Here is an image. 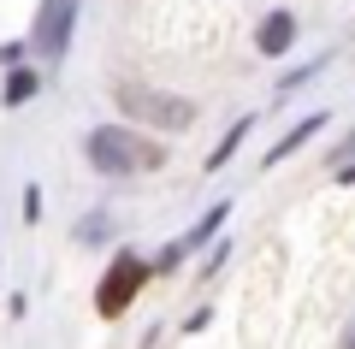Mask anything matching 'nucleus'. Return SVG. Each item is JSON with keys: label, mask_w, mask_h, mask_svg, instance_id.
<instances>
[{"label": "nucleus", "mask_w": 355, "mask_h": 349, "mask_svg": "<svg viewBox=\"0 0 355 349\" xmlns=\"http://www.w3.org/2000/svg\"><path fill=\"white\" fill-rule=\"evenodd\" d=\"M83 160L89 172L101 178H137V172H160L166 166V142L142 125H125V119H107L83 137Z\"/></svg>", "instance_id": "obj_1"}, {"label": "nucleus", "mask_w": 355, "mask_h": 349, "mask_svg": "<svg viewBox=\"0 0 355 349\" xmlns=\"http://www.w3.org/2000/svg\"><path fill=\"white\" fill-rule=\"evenodd\" d=\"M113 107H119L125 125H142V130H154V137H184V130H196V119H202V107H196L190 95L137 83V77H119L113 83Z\"/></svg>", "instance_id": "obj_2"}, {"label": "nucleus", "mask_w": 355, "mask_h": 349, "mask_svg": "<svg viewBox=\"0 0 355 349\" xmlns=\"http://www.w3.org/2000/svg\"><path fill=\"white\" fill-rule=\"evenodd\" d=\"M77 12H83V0H36V18H30V53H36V65H60L71 53Z\"/></svg>", "instance_id": "obj_3"}, {"label": "nucleus", "mask_w": 355, "mask_h": 349, "mask_svg": "<svg viewBox=\"0 0 355 349\" xmlns=\"http://www.w3.org/2000/svg\"><path fill=\"white\" fill-rule=\"evenodd\" d=\"M154 278V266L142 261V255H130V249H119L113 261H107V278H101V290H95V308L107 314V320H119V314L137 302V290Z\"/></svg>", "instance_id": "obj_4"}, {"label": "nucleus", "mask_w": 355, "mask_h": 349, "mask_svg": "<svg viewBox=\"0 0 355 349\" xmlns=\"http://www.w3.org/2000/svg\"><path fill=\"white\" fill-rule=\"evenodd\" d=\"M296 36H302V18H296L291 6H272V12L254 24V53H261V60H284V53L296 48Z\"/></svg>", "instance_id": "obj_5"}, {"label": "nucleus", "mask_w": 355, "mask_h": 349, "mask_svg": "<svg viewBox=\"0 0 355 349\" xmlns=\"http://www.w3.org/2000/svg\"><path fill=\"white\" fill-rule=\"evenodd\" d=\"M326 125H331V112H308V119H296V125H291V130H284L279 142H272V148L261 154V166H284V160H291L296 148H308V142H314V137H320Z\"/></svg>", "instance_id": "obj_6"}, {"label": "nucleus", "mask_w": 355, "mask_h": 349, "mask_svg": "<svg viewBox=\"0 0 355 349\" xmlns=\"http://www.w3.org/2000/svg\"><path fill=\"white\" fill-rule=\"evenodd\" d=\"M42 77H48V65H12L6 83H0V101H6V107H30V101L42 95Z\"/></svg>", "instance_id": "obj_7"}, {"label": "nucleus", "mask_w": 355, "mask_h": 349, "mask_svg": "<svg viewBox=\"0 0 355 349\" xmlns=\"http://www.w3.org/2000/svg\"><path fill=\"white\" fill-rule=\"evenodd\" d=\"M249 130H254V112H243V119H231V130H225V137L214 142V154H207V166H202V172H225V166L237 160V148L249 142Z\"/></svg>", "instance_id": "obj_8"}, {"label": "nucleus", "mask_w": 355, "mask_h": 349, "mask_svg": "<svg viewBox=\"0 0 355 349\" xmlns=\"http://www.w3.org/2000/svg\"><path fill=\"white\" fill-rule=\"evenodd\" d=\"M225 219H231V201H214V207H207L202 219H196L190 231H184V243H190V255H202L207 243H214L219 231H225Z\"/></svg>", "instance_id": "obj_9"}, {"label": "nucleus", "mask_w": 355, "mask_h": 349, "mask_svg": "<svg viewBox=\"0 0 355 349\" xmlns=\"http://www.w3.org/2000/svg\"><path fill=\"white\" fill-rule=\"evenodd\" d=\"M326 65H331V53H320V60H308V65H296V71H284V77H279V95H296V89H302V83H314V77L326 71Z\"/></svg>", "instance_id": "obj_10"}, {"label": "nucleus", "mask_w": 355, "mask_h": 349, "mask_svg": "<svg viewBox=\"0 0 355 349\" xmlns=\"http://www.w3.org/2000/svg\"><path fill=\"white\" fill-rule=\"evenodd\" d=\"M107 237H113V213H101V207L77 225V243H107Z\"/></svg>", "instance_id": "obj_11"}, {"label": "nucleus", "mask_w": 355, "mask_h": 349, "mask_svg": "<svg viewBox=\"0 0 355 349\" xmlns=\"http://www.w3.org/2000/svg\"><path fill=\"white\" fill-rule=\"evenodd\" d=\"M184 255H190V243L178 237V243H166V249H160V255H154V261H148V266H154V273H160V278H166V273H178V266H184Z\"/></svg>", "instance_id": "obj_12"}, {"label": "nucleus", "mask_w": 355, "mask_h": 349, "mask_svg": "<svg viewBox=\"0 0 355 349\" xmlns=\"http://www.w3.org/2000/svg\"><path fill=\"white\" fill-rule=\"evenodd\" d=\"M30 60V36H12V42H0V65H24Z\"/></svg>", "instance_id": "obj_13"}, {"label": "nucleus", "mask_w": 355, "mask_h": 349, "mask_svg": "<svg viewBox=\"0 0 355 349\" xmlns=\"http://www.w3.org/2000/svg\"><path fill=\"white\" fill-rule=\"evenodd\" d=\"M24 225H42V184L24 189Z\"/></svg>", "instance_id": "obj_14"}, {"label": "nucleus", "mask_w": 355, "mask_h": 349, "mask_svg": "<svg viewBox=\"0 0 355 349\" xmlns=\"http://www.w3.org/2000/svg\"><path fill=\"white\" fill-rule=\"evenodd\" d=\"M343 349H355V332H343Z\"/></svg>", "instance_id": "obj_15"}]
</instances>
